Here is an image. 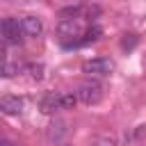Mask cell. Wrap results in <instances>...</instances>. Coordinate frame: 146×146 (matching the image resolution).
I'll return each mask as SVG.
<instances>
[{
    "instance_id": "obj_4",
    "label": "cell",
    "mask_w": 146,
    "mask_h": 146,
    "mask_svg": "<svg viewBox=\"0 0 146 146\" xmlns=\"http://www.w3.org/2000/svg\"><path fill=\"white\" fill-rule=\"evenodd\" d=\"M23 27H21V23H18V18H5L2 21V39H5V43L7 46H18L21 41H23Z\"/></svg>"
},
{
    "instance_id": "obj_3",
    "label": "cell",
    "mask_w": 146,
    "mask_h": 146,
    "mask_svg": "<svg viewBox=\"0 0 146 146\" xmlns=\"http://www.w3.org/2000/svg\"><path fill=\"white\" fill-rule=\"evenodd\" d=\"M112 68H114V64L107 57H94V59H87L82 64V71L91 78H105V75L112 73Z\"/></svg>"
},
{
    "instance_id": "obj_10",
    "label": "cell",
    "mask_w": 146,
    "mask_h": 146,
    "mask_svg": "<svg viewBox=\"0 0 146 146\" xmlns=\"http://www.w3.org/2000/svg\"><path fill=\"white\" fill-rule=\"evenodd\" d=\"M100 34H103V30H100L98 25H91V27H87V32H84V36H82V43H80V46H87V43L96 41Z\"/></svg>"
},
{
    "instance_id": "obj_6",
    "label": "cell",
    "mask_w": 146,
    "mask_h": 146,
    "mask_svg": "<svg viewBox=\"0 0 146 146\" xmlns=\"http://www.w3.org/2000/svg\"><path fill=\"white\" fill-rule=\"evenodd\" d=\"M39 110H41L43 114H52V112H57V110H64L62 94H59V91H48V94H43L41 100H39Z\"/></svg>"
},
{
    "instance_id": "obj_2",
    "label": "cell",
    "mask_w": 146,
    "mask_h": 146,
    "mask_svg": "<svg viewBox=\"0 0 146 146\" xmlns=\"http://www.w3.org/2000/svg\"><path fill=\"white\" fill-rule=\"evenodd\" d=\"M75 96H78V100L84 103V105H96V103H100V98H103V82L96 80V78H89V80H84V82L78 87Z\"/></svg>"
},
{
    "instance_id": "obj_7",
    "label": "cell",
    "mask_w": 146,
    "mask_h": 146,
    "mask_svg": "<svg viewBox=\"0 0 146 146\" xmlns=\"http://www.w3.org/2000/svg\"><path fill=\"white\" fill-rule=\"evenodd\" d=\"M68 123L64 121V119H55L50 125H48V139L52 141V144H62L64 141V137L68 135V128H66Z\"/></svg>"
},
{
    "instance_id": "obj_9",
    "label": "cell",
    "mask_w": 146,
    "mask_h": 146,
    "mask_svg": "<svg viewBox=\"0 0 146 146\" xmlns=\"http://www.w3.org/2000/svg\"><path fill=\"white\" fill-rule=\"evenodd\" d=\"M21 64L18 62H11V59H7L5 62V66H2V78H14V75H18L21 73Z\"/></svg>"
},
{
    "instance_id": "obj_1",
    "label": "cell",
    "mask_w": 146,
    "mask_h": 146,
    "mask_svg": "<svg viewBox=\"0 0 146 146\" xmlns=\"http://www.w3.org/2000/svg\"><path fill=\"white\" fill-rule=\"evenodd\" d=\"M84 25L80 18H62L57 23V34L62 36L64 46L66 48H73V46H80L82 43V36H84Z\"/></svg>"
},
{
    "instance_id": "obj_5",
    "label": "cell",
    "mask_w": 146,
    "mask_h": 146,
    "mask_svg": "<svg viewBox=\"0 0 146 146\" xmlns=\"http://www.w3.org/2000/svg\"><path fill=\"white\" fill-rule=\"evenodd\" d=\"M21 27H23V34L27 39H39L43 34V21L34 14H27L21 18Z\"/></svg>"
},
{
    "instance_id": "obj_16",
    "label": "cell",
    "mask_w": 146,
    "mask_h": 146,
    "mask_svg": "<svg viewBox=\"0 0 146 146\" xmlns=\"http://www.w3.org/2000/svg\"><path fill=\"white\" fill-rule=\"evenodd\" d=\"M0 146H18V144H16V141H11V139H2V141H0Z\"/></svg>"
},
{
    "instance_id": "obj_12",
    "label": "cell",
    "mask_w": 146,
    "mask_h": 146,
    "mask_svg": "<svg viewBox=\"0 0 146 146\" xmlns=\"http://www.w3.org/2000/svg\"><path fill=\"white\" fill-rule=\"evenodd\" d=\"M62 18H80V7L75 5V7L62 9V11H59V21H62Z\"/></svg>"
},
{
    "instance_id": "obj_11",
    "label": "cell",
    "mask_w": 146,
    "mask_h": 146,
    "mask_svg": "<svg viewBox=\"0 0 146 146\" xmlns=\"http://www.w3.org/2000/svg\"><path fill=\"white\" fill-rule=\"evenodd\" d=\"M91 146H119V141H116L114 135H98L91 141Z\"/></svg>"
},
{
    "instance_id": "obj_15",
    "label": "cell",
    "mask_w": 146,
    "mask_h": 146,
    "mask_svg": "<svg viewBox=\"0 0 146 146\" xmlns=\"http://www.w3.org/2000/svg\"><path fill=\"white\" fill-rule=\"evenodd\" d=\"M62 103H64V110H68V107H75V103H78V96H75V94H62Z\"/></svg>"
},
{
    "instance_id": "obj_8",
    "label": "cell",
    "mask_w": 146,
    "mask_h": 146,
    "mask_svg": "<svg viewBox=\"0 0 146 146\" xmlns=\"http://www.w3.org/2000/svg\"><path fill=\"white\" fill-rule=\"evenodd\" d=\"M0 110H2V114H7V116L21 114V112H23V98H18V96H2V98H0Z\"/></svg>"
},
{
    "instance_id": "obj_13",
    "label": "cell",
    "mask_w": 146,
    "mask_h": 146,
    "mask_svg": "<svg viewBox=\"0 0 146 146\" xmlns=\"http://www.w3.org/2000/svg\"><path fill=\"white\" fill-rule=\"evenodd\" d=\"M135 46H137V34H123L121 48H123V50H132Z\"/></svg>"
},
{
    "instance_id": "obj_14",
    "label": "cell",
    "mask_w": 146,
    "mask_h": 146,
    "mask_svg": "<svg viewBox=\"0 0 146 146\" xmlns=\"http://www.w3.org/2000/svg\"><path fill=\"white\" fill-rule=\"evenodd\" d=\"M27 71H30V75H32L34 80H41L46 68H43V64H30V66H27Z\"/></svg>"
}]
</instances>
